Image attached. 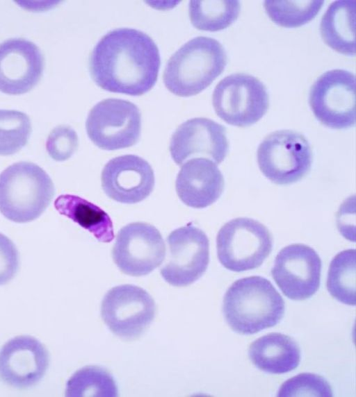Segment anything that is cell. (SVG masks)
Masks as SVG:
<instances>
[{
	"mask_svg": "<svg viewBox=\"0 0 356 397\" xmlns=\"http://www.w3.org/2000/svg\"><path fill=\"white\" fill-rule=\"evenodd\" d=\"M160 65L154 40L130 28L108 32L96 44L89 59L91 76L99 87L131 96L144 94L154 86Z\"/></svg>",
	"mask_w": 356,
	"mask_h": 397,
	"instance_id": "obj_1",
	"label": "cell"
},
{
	"mask_svg": "<svg viewBox=\"0 0 356 397\" xmlns=\"http://www.w3.org/2000/svg\"><path fill=\"white\" fill-rule=\"evenodd\" d=\"M284 301L272 283L261 276L236 280L223 299L225 319L234 332L252 335L275 326L283 317Z\"/></svg>",
	"mask_w": 356,
	"mask_h": 397,
	"instance_id": "obj_2",
	"label": "cell"
},
{
	"mask_svg": "<svg viewBox=\"0 0 356 397\" xmlns=\"http://www.w3.org/2000/svg\"><path fill=\"white\" fill-rule=\"evenodd\" d=\"M227 61L226 51L218 40L196 37L170 58L163 72V83L178 96L196 95L222 73Z\"/></svg>",
	"mask_w": 356,
	"mask_h": 397,
	"instance_id": "obj_3",
	"label": "cell"
},
{
	"mask_svg": "<svg viewBox=\"0 0 356 397\" xmlns=\"http://www.w3.org/2000/svg\"><path fill=\"white\" fill-rule=\"evenodd\" d=\"M54 195L50 176L35 163H14L0 174V212L10 221L27 223L36 219Z\"/></svg>",
	"mask_w": 356,
	"mask_h": 397,
	"instance_id": "obj_4",
	"label": "cell"
},
{
	"mask_svg": "<svg viewBox=\"0 0 356 397\" xmlns=\"http://www.w3.org/2000/svg\"><path fill=\"white\" fill-rule=\"evenodd\" d=\"M218 258L232 271L241 272L261 266L273 248L268 229L258 221L238 217L225 223L216 237Z\"/></svg>",
	"mask_w": 356,
	"mask_h": 397,
	"instance_id": "obj_5",
	"label": "cell"
},
{
	"mask_svg": "<svg viewBox=\"0 0 356 397\" xmlns=\"http://www.w3.org/2000/svg\"><path fill=\"white\" fill-rule=\"evenodd\" d=\"M259 167L266 178L277 185L296 183L312 166L310 144L301 133L280 130L268 135L257 149Z\"/></svg>",
	"mask_w": 356,
	"mask_h": 397,
	"instance_id": "obj_6",
	"label": "cell"
},
{
	"mask_svg": "<svg viewBox=\"0 0 356 397\" xmlns=\"http://www.w3.org/2000/svg\"><path fill=\"white\" fill-rule=\"evenodd\" d=\"M212 103L216 115L228 124L246 127L266 113L269 96L257 78L245 73L227 76L216 86Z\"/></svg>",
	"mask_w": 356,
	"mask_h": 397,
	"instance_id": "obj_7",
	"label": "cell"
},
{
	"mask_svg": "<svg viewBox=\"0 0 356 397\" xmlns=\"http://www.w3.org/2000/svg\"><path fill=\"white\" fill-rule=\"evenodd\" d=\"M86 128L90 140L102 149L127 148L139 140L141 114L138 108L129 101L106 99L90 110Z\"/></svg>",
	"mask_w": 356,
	"mask_h": 397,
	"instance_id": "obj_8",
	"label": "cell"
},
{
	"mask_svg": "<svg viewBox=\"0 0 356 397\" xmlns=\"http://www.w3.org/2000/svg\"><path fill=\"white\" fill-rule=\"evenodd\" d=\"M309 103L315 117L333 129L355 124V76L344 69L323 73L310 88Z\"/></svg>",
	"mask_w": 356,
	"mask_h": 397,
	"instance_id": "obj_9",
	"label": "cell"
},
{
	"mask_svg": "<svg viewBox=\"0 0 356 397\" xmlns=\"http://www.w3.org/2000/svg\"><path fill=\"white\" fill-rule=\"evenodd\" d=\"M155 314L153 298L134 285L113 287L105 294L101 305L102 318L110 330L127 340L139 337L151 324Z\"/></svg>",
	"mask_w": 356,
	"mask_h": 397,
	"instance_id": "obj_10",
	"label": "cell"
},
{
	"mask_svg": "<svg viewBox=\"0 0 356 397\" xmlns=\"http://www.w3.org/2000/svg\"><path fill=\"white\" fill-rule=\"evenodd\" d=\"M168 261L161 269L163 278L175 287H186L198 280L209 262V241L192 223L174 230L167 237Z\"/></svg>",
	"mask_w": 356,
	"mask_h": 397,
	"instance_id": "obj_11",
	"label": "cell"
},
{
	"mask_svg": "<svg viewBox=\"0 0 356 397\" xmlns=\"http://www.w3.org/2000/svg\"><path fill=\"white\" fill-rule=\"evenodd\" d=\"M165 251L163 239L156 228L147 223L134 222L118 233L112 256L122 273L142 276L161 264Z\"/></svg>",
	"mask_w": 356,
	"mask_h": 397,
	"instance_id": "obj_12",
	"label": "cell"
},
{
	"mask_svg": "<svg viewBox=\"0 0 356 397\" xmlns=\"http://www.w3.org/2000/svg\"><path fill=\"white\" fill-rule=\"evenodd\" d=\"M321 260L312 247L293 244L280 250L271 270L272 276L289 298L302 301L313 296L321 280Z\"/></svg>",
	"mask_w": 356,
	"mask_h": 397,
	"instance_id": "obj_13",
	"label": "cell"
},
{
	"mask_svg": "<svg viewBox=\"0 0 356 397\" xmlns=\"http://www.w3.org/2000/svg\"><path fill=\"white\" fill-rule=\"evenodd\" d=\"M225 128L205 117L190 119L172 135L170 151L174 162L182 165L191 157L204 156L221 163L228 152Z\"/></svg>",
	"mask_w": 356,
	"mask_h": 397,
	"instance_id": "obj_14",
	"label": "cell"
},
{
	"mask_svg": "<svg viewBox=\"0 0 356 397\" xmlns=\"http://www.w3.org/2000/svg\"><path fill=\"white\" fill-rule=\"evenodd\" d=\"M102 186L106 194L117 202L139 203L153 191L154 171L145 159L138 155L118 156L104 166Z\"/></svg>",
	"mask_w": 356,
	"mask_h": 397,
	"instance_id": "obj_15",
	"label": "cell"
},
{
	"mask_svg": "<svg viewBox=\"0 0 356 397\" xmlns=\"http://www.w3.org/2000/svg\"><path fill=\"white\" fill-rule=\"evenodd\" d=\"M43 68L42 53L32 42L13 38L0 44V92L18 95L30 91Z\"/></svg>",
	"mask_w": 356,
	"mask_h": 397,
	"instance_id": "obj_16",
	"label": "cell"
},
{
	"mask_svg": "<svg viewBox=\"0 0 356 397\" xmlns=\"http://www.w3.org/2000/svg\"><path fill=\"white\" fill-rule=\"evenodd\" d=\"M49 363L48 351L39 340L17 336L0 350V378L14 387L27 388L42 378Z\"/></svg>",
	"mask_w": 356,
	"mask_h": 397,
	"instance_id": "obj_17",
	"label": "cell"
},
{
	"mask_svg": "<svg viewBox=\"0 0 356 397\" xmlns=\"http://www.w3.org/2000/svg\"><path fill=\"white\" fill-rule=\"evenodd\" d=\"M224 186L221 171L216 164L206 158H194L185 162L175 183L181 201L193 208H204L215 203Z\"/></svg>",
	"mask_w": 356,
	"mask_h": 397,
	"instance_id": "obj_18",
	"label": "cell"
},
{
	"mask_svg": "<svg viewBox=\"0 0 356 397\" xmlns=\"http://www.w3.org/2000/svg\"><path fill=\"white\" fill-rule=\"evenodd\" d=\"M248 356L261 371L282 374L297 368L300 360V351L291 337L273 332L254 340L249 347Z\"/></svg>",
	"mask_w": 356,
	"mask_h": 397,
	"instance_id": "obj_19",
	"label": "cell"
},
{
	"mask_svg": "<svg viewBox=\"0 0 356 397\" xmlns=\"http://www.w3.org/2000/svg\"><path fill=\"white\" fill-rule=\"evenodd\" d=\"M320 33L324 42L333 50L355 56V1L332 2L321 19Z\"/></svg>",
	"mask_w": 356,
	"mask_h": 397,
	"instance_id": "obj_20",
	"label": "cell"
},
{
	"mask_svg": "<svg viewBox=\"0 0 356 397\" xmlns=\"http://www.w3.org/2000/svg\"><path fill=\"white\" fill-rule=\"evenodd\" d=\"M56 210L88 230L101 242H111L114 230L109 215L99 206L76 195L62 194L54 201Z\"/></svg>",
	"mask_w": 356,
	"mask_h": 397,
	"instance_id": "obj_21",
	"label": "cell"
},
{
	"mask_svg": "<svg viewBox=\"0 0 356 397\" xmlns=\"http://www.w3.org/2000/svg\"><path fill=\"white\" fill-rule=\"evenodd\" d=\"M238 1H190L188 13L194 27L199 30L218 31L229 27L238 18Z\"/></svg>",
	"mask_w": 356,
	"mask_h": 397,
	"instance_id": "obj_22",
	"label": "cell"
},
{
	"mask_svg": "<svg viewBox=\"0 0 356 397\" xmlns=\"http://www.w3.org/2000/svg\"><path fill=\"white\" fill-rule=\"evenodd\" d=\"M355 250H344L332 260L327 278V289L338 301L355 305Z\"/></svg>",
	"mask_w": 356,
	"mask_h": 397,
	"instance_id": "obj_23",
	"label": "cell"
},
{
	"mask_svg": "<svg viewBox=\"0 0 356 397\" xmlns=\"http://www.w3.org/2000/svg\"><path fill=\"white\" fill-rule=\"evenodd\" d=\"M118 387L112 375L97 366H87L76 371L66 384L65 396H118Z\"/></svg>",
	"mask_w": 356,
	"mask_h": 397,
	"instance_id": "obj_24",
	"label": "cell"
},
{
	"mask_svg": "<svg viewBox=\"0 0 356 397\" xmlns=\"http://www.w3.org/2000/svg\"><path fill=\"white\" fill-rule=\"evenodd\" d=\"M324 1H265L264 6L270 19L284 28H296L312 21Z\"/></svg>",
	"mask_w": 356,
	"mask_h": 397,
	"instance_id": "obj_25",
	"label": "cell"
},
{
	"mask_svg": "<svg viewBox=\"0 0 356 397\" xmlns=\"http://www.w3.org/2000/svg\"><path fill=\"white\" fill-rule=\"evenodd\" d=\"M31 133L29 116L20 111L0 109V155H9L22 149Z\"/></svg>",
	"mask_w": 356,
	"mask_h": 397,
	"instance_id": "obj_26",
	"label": "cell"
},
{
	"mask_svg": "<svg viewBox=\"0 0 356 397\" xmlns=\"http://www.w3.org/2000/svg\"><path fill=\"white\" fill-rule=\"evenodd\" d=\"M277 396L331 397L332 390L328 382L322 376L302 373L286 380L281 385Z\"/></svg>",
	"mask_w": 356,
	"mask_h": 397,
	"instance_id": "obj_27",
	"label": "cell"
},
{
	"mask_svg": "<svg viewBox=\"0 0 356 397\" xmlns=\"http://www.w3.org/2000/svg\"><path fill=\"white\" fill-rule=\"evenodd\" d=\"M78 144L76 131L69 126L61 125L54 128L49 133L46 149L53 160L62 162L68 160L74 154Z\"/></svg>",
	"mask_w": 356,
	"mask_h": 397,
	"instance_id": "obj_28",
	"label": "cell"
},
{
	"mask_svg": "<svg viewBox=\"0 0 356 397\" xmlns=\"http://www.w3.org/2000/svg\"><path fill=\"white\" fill-rule=\"evenodd\" d=\"M19 265L18 251L13 242L0 233V285L9 282Z\"/></svg>",
	"mask_w": 356,
	"mask_h": 397,
	"instance_id": "obj_29",
	"label": "cell"
}]
</instances>
